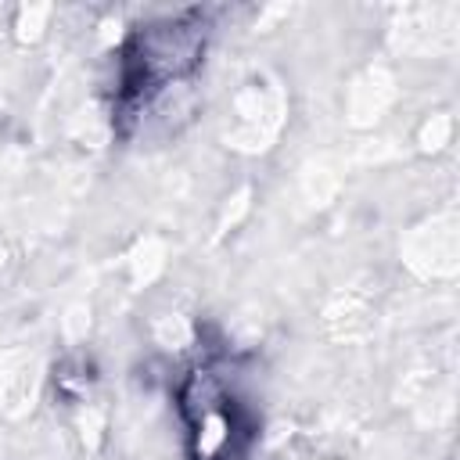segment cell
I'll return each instance as SVG.
<instances>
[{
  "instance_id": "6da1fadb",
  "label": "cell",
  "mask_w": 460,
  "mask_h": 460,
  "mask_svg": "<svg viewBox=\"0 0 460 460\" xmlns=\"http://www.w3.org/2000/svg\"><path fill=\"white\" fill-rule=\"evenodd\" d=\"M201 43L205 32H198V25L144 29L126 54V72H122L126 101L140 111L172 83H183L201 58Z\"/></svg>"
},
{
  "instance_id": "7a4b0ae2",
  "label": "cell",
  "mask_w": 460,
  "mask_h": 460,
  "mask_svg": "<svg viewBox=\"0 0 460 460\" xmlns=\"http://www.w3.org/2000/svg\"><path fill=\"white\" fill-rule=\"evenodd\" d=\"M180 399L190 431V460H226L241 435V406L223 377L201 367L187 377Z\"/></svg>"
}]
</instances>
